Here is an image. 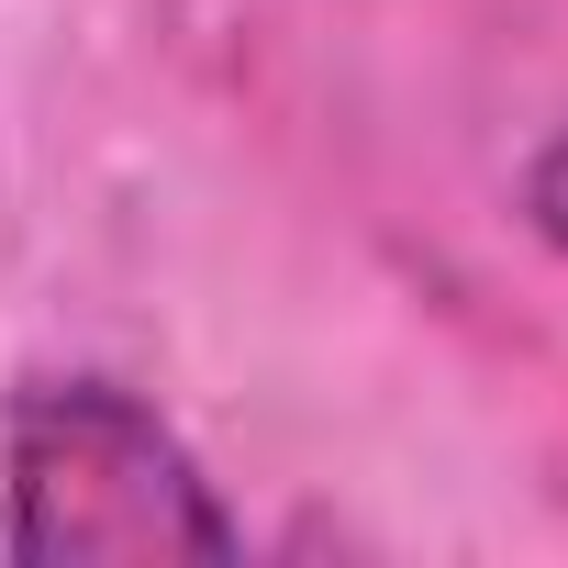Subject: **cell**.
<instances>
[{"label":"cell","instance_id":"obj_1","mask_svg":"<svg viewBox=\"0 0 568 568\" xmlns=\"http://www.w3.org/2000/svg\"><path fill=\"white\" fill-rule=\"evenodd\" d=\"M0 546L23 568H223L245 524L156 402L101 368H45L0 413Z\"/></svg>","mask_w":568,"mask_h":568},{"label":"cell","instance_id":"obj_2","mask_svg":"<svg viewBox=\"0 0 568 568\" xmlns=\"http://www.w3.org/2000/svg\"><path fill=\"white\" fill-rule=\"evenodd\" d=\"M524 223L568 256V134H557V145H535V168H524Z\"/></svg>","mask_w":568,"mask_h":568}]
</instances>
